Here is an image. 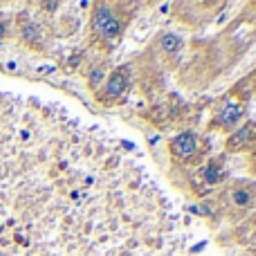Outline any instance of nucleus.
<instances>
[{
	"label": "nucleus",
	"instance_id": "1",
	"mask_svg": "<svg viewBox=\"0 0 256 256\" xmlns=\"http://www.w3.org/2000/svg\"><path fill=\"white\" fill-rule=\"evenodd\" d=\"M90 30H92V36L99 45H104L106 50H112L122 40V36H124L126 22L115 7H110L106 2H99L92 9Z\"/></svg>",
	"mask_w": 256,
	"mask_h": 256
},
{
	"label": "nucleus",
	"instance_id": "2",
	"mask_svg": "<svg viewBox=\"0 0 256 256\" xmlns=\"http://www.w3.org/2000/svg\"><path fill=\"white\" fill-rule=\"evenodd\" d=\"M128 88H130V68L122 66L106 76L104 86L94 94H97V102H102L104 106H115V104L124 102Z\"/></svg>",
	"mask_w": 256,
	"mask_h": 256
},
{
	"label": "nucleus",
	"instance_id": "3",
	"mask_svg": "<svg viewBox=\"0 0 256 256\" xmlns=\"http://www.w3.org/2000/svg\"><path fill=\"white\" fill-rule=\"evenodd\" d=\"M168 153H171L173 162L184 164V166L200 162V158H202L200 155V137L194 130L178 132L168 144Z\"/></svg>",
	"mask_w": 256,
	"mask_h": 256
},
{
	"label": "nucleus",
	"instance_id": "4",
	"mask_svg": "<svg viewBox=\"0 0 256 256\" xmlns=\"http://www.w3.org/2000/svg\"><path fill=\"white\" fill-rule=\"evenodd\" d=\"M245 112H248V104L243 99H225L220 110L214 117V128H220L225 132L236 130V128L243 124Z\"/></svg>",
	"mask_w": 256,
	"mask_h": 256
},
{
	"label": "nucleus",
	"instance_id": "5",
	"mask_svg": "<svg viewBox=\"0 0 256 256\" xmlns=\"http://www.w3.org/2000/svg\"><path fill=\"white\" fill-rule=\"evenodd\" d=\"M256 142V122H248L243 128H236L234 135L227 140V150L230 153H238V150L248 148Z\"/></svg>",
	"mask_w": 256,
	"mask_h": 256
},
{
	"label": "nucleus",
	"instance_id": "6",
	"mask_svg": "<svg viewBox=\"0 0 256 256\" xmlns=\"http://www.w3.org/2000/svg\"><path fill=\"white\" fill-rule=\"evenodd\" d=\"M200 178L207 186H216L227 180V168L220 160H209L202 168H200Z\"/></svg>",
	"mask_w": 256,
	"mask_h": 256
},
{
	"label": "nucleus",
	"instance_id": "7",
	"mask_svg": "<svg viewBox=\"0 0 256 256\" xmlns=\"http://www.w3.org/2000/svg\"><path fill=\"white\" fill-rule=\"evenodd\" d=\"M252 200H254V194L250 189H245V186H234V191H232V202L238 209H248L250 204H252Z\"/></svg>",
	"mask_w": 256,
	"mask_h": 256
},
{
	"label": "nucleus",
	"instance_id": "8",
	"mask_svg": "<svg viewBox=\"0 0 256 256\" xmlns=\"http://www.w3.org/2000/svg\"><path fill=\"white\" fill-rule=\"evenodd\" d=\"M106 76H108V74H106V68H104V66H94L92 70H90L88 86L94 90V92H97V90L104 86V81H106Z\"/></svg>",
	"mask_w": 256,
	"mask_h": 256
},
{
	"label": "nucleus",
	"instance_id": "9",
	"mask_svg": "<svg viewBox=\"0 0 256 256\" xmlns=\"http://www.w3.org/2000/svg\"><path fill=\"white\" fill-rule=\"evenodd\" d=\"M160 45H162L164 52L176 54L178 50L182 48V40H180V36H176V34H164V36H162V40H160Z\"/></svg>",
	"mask_w": 256,
	"mask_h": 256
},
{
	"label": "nucleus",
	"instance_id": "10",
	"mask_svg": "<svg viewBox=\"0 0 256 256\" xmlns=\"http://www.w3.org/2000/svg\"><path fill=\"white\" fill-rule=\"evenodd\" d=\"M22 36H25V40H30V43H38V40H40V30H38V25H27V27H22Z\"/></svg>",
	"mask_w": 256,
	"mask_h": 256
},
{
	"label": "nucleus",
	"instance_id": "11",
	"mask_svg": "<svg viewBox=\"0 0 256 256\" xmlns=\"http://www.w3.org/2000/svg\"><path fill=\"white\" fill-rule=\"evenodd\" d=\"M7 34V22H0V36Z\"/></svg>",
	"mask_w": 256,
	"mask_h": 256
},
{
	"label": "nucleus",
	"instance_id": "12",
	"mask_svg": "<svg viewBox=\"0 0 256 256\" xmlns=\"http://www.w3.org/2000/svg\"><path fill=\"white\" fill-rule=\"evenodd\" d=\"M254 88H256V84H254Z\"/></svg>",
	"mask_w": 256,
	"mask_h": 256
}]
</instances>
